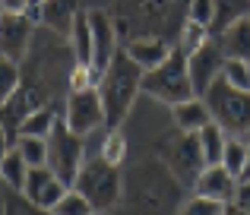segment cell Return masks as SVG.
<instances>
[{
    "instance_id": "6da1fadb",
    "label": "cell",
    "mask_w": 250,
    "mask_h": 215,
    "mask_svg": "<svg viewBox=\"0 0 250 215\" xmlns=\"http://www.w3.org/2000/svg\"><path fill=\"white\" fill-rule=\"evenodd\" d=\"M76 67L70 38H61L54 32L35 29L32 48L25 60L19 63V89L6 105H0V127L6 130L13 142L19 139V123L38 108L61 105V92H70V73Z\"/></svg>"
},
{
    "instance_id": "7a4b0ae2",
    "label": "cell",
    "mask_w": 250,
    "mask_h": 215,
    "mask_svg": "<svg viewBox=\"0 0 250 215\" xmlns=\"http://www.w3.org/2000/svg\"><path fill=\"white\" fill-rule=\"evenodd\" d=\"M108 13L121 44L136 38H165L174 44L190 16V0H114Z\"/></svg>"
},
{
    "instance_id": "3957f363",
    "label": "cell",
    "mask_w": 250,
    "mask_h": 215,
    "mask_svg": "<svg viewBox=\"0 0 250 215\" xmlns=\"http://www.w3.org/2000/svg\"><path fill=\"white\" fill-rule=\"evenodd\" d=\"M184 187L159 158H143L124 171V209L127 215H177Z\"/></svg>"
},
{
    "instance_id": "277c9868",
    "label": "cell",
    "mask_w": 250,
    "mask_h": 215,
    "mask_svg": "<svg viewBox=\"0 0 250 215\" xmlns=\"http://www.w3.org/2000/svg\"><path fill=\"white\" fill-rule=\"evenodd\" d=\"M143 73L146 70L130 60L124 48L117 51L111 67L102 73L95 89H98V98H102V108H104V127L108 130H121V123L127 120L136 95L143 92Z\"/></svg>"
},
{
    "instance_id": "5b68a950",
    "label": "cell",
    "mask_w": 250,
    "mask_h": 215,
    "mask_svg": "<svg viewBox=\"0 0 250 215\" xmlns=\"http://www.w3.org/2000/svg\"><path fill=\"white\" fill-rule=\"evenodd\" d=\"M155 158L181 180L184 190H193L200 174L206 171V158L200 149V136L187 130H168L155 139Z\"/></svg>"
},
{
    "instance_id": "8992f818",
    "label": "cell",
    "mask_w": 250,
    "mask_h": 215,
    "mask_svg": "<svg viewBox=\"0 0 250 215\" xmlns=\"http://www.w3.org/2000/svg\"><path fill=\"white\" fill-rule=\"evenodd\" d=\"M73 190H80L89 206L95 209V215L114 212L124 199V171L114 165H108L104 158H89L83 165L80 177H76Z\"/></svg>"
},
{
    "instance_id": "52a82bcc",
    "label": "cell",
    "mask_w": 250,
    "mask_h": 215,
    "mask_svg": "<svg viewBox=\"0 0 250 215\" xmlns=\"http://www.w3.org/2000/svg\"><path fill=\"white\" fill-rule=\"evenodd\" d=\"M203 101L212 114V123H219L225 136H244V139L250 136V92L228 86L219 76L203 95Z\"/></svg>"
},
{
    "instance_id": "ba28073f",
    "label": "cell",
    "mask_w": 250,
    "mask_h": 215,
    "mask_svg": "<svg viewBox=\"0 0 250 215\" xmlns=\"http://www.w3.org/2000/svg\"><path fill=\"white\" fill-rule=\"evenodd\" d=\"M143 92L152 98L165 101V105H181V101L193 98V82H190V70H187V57L181 51H171V57L165 63H159L155 70L143 73Z\"/></svg>"
},
{
    "instance_id": "9c48e42d",
    "label": "cell",
    "mask_w": 250,
    "mask_h": 215,
    "mask_svg": "<svg viewBox=\"0 0 250 215\" xmlns=\"http://www.w3.org/2000/svg\"><path fill=\"white\" fill-rule=\"evenodd\" d=\"M83 165H85V142H83V136H76L73 130L63 123V114H61L57 127L51 130V136H48V168L73 190Z\"/></svg>"
},
{
    "instance_id": "30bf717a",
    "label": "cell",
    "mask_w": 250,
    "mask_h": 215,
    "mask_svg": "<svg viewBox=\"0 0 250 215\" xmlns=\"http://www.w3.org/2000/svg\"><path fill=\"white\" fill-rule=\"evenodd\" d=\"M63 123L73 130L76 136H89L104 127V108L98 98V89H85V92H70L63 101Z\"/></svg>"
},
{
    "instance_id": "8fae6325",
    "label": "cell",
    "mask_w": 250,
    "mask_h": 215,
    "mask_svg": "<svg viewBox=\"0 0 250 215\" xmlns=\"http://www.w3.org/2000/svg\"><path fill=\"white\" fill-rule=\"evenodd\" d=\"M85 13H89V25H92V73H95V79H102V73L111 67L114 54L121 51V41H117L108 10H85Z\"/></svg>"
},
{
    "instance_id": "7c38bea8",
    "label": "cell",
    "mask_w": 250,
    "mask_h": 215,
    "mask_svg": "<svg viewBox=\"0 0 250 215\" xmlns=\"http://www.w3.org/2000/svg\"><path fill=\"white\" fill-rule=\"evenodd\" d=\"M32 38H35L32 16H6V13H0V57L22 63L32 48Z\"/></svg>"
},
{
    "instance_id": "4fadbf2b",
    "label": "cell",
    "mask_w": 250,
    "mask_h": 215,
    "mask_svg": "<svg viewBox=\"0 0 250 215\" xmlns=\"http://www.w3.org/2000/svg\"><path fill=\"white\" fill-rule=\"evenodd\" d=\"M222 67H225V54L215 44V38H209L196 54L187 57V70H190V82H193L196 98H203L209 92V86L222 76Z\"/></svg>"
},
{
    "instance_id": "5bb4252c",
    "label": "cell",
    "mask_w": 250,
    "mask_h": 215,
    "mask_svg": "<svg viewBox=\"0 0 250 215\" xmlns=\"http://www.w3.org/2000/svg\"><path fill=\"white\" fill-rule=\"evenodd\" d=\"M67 190H70V187L63 184V180L57 177V174L51 171L48 165H44V168H32V171H29V180H25L22 196L29 199L32 206L51 212V209H54V206L63 199V193H67Z\"/></svg>"
},
{
    "instance_id": "9a60e30c",
    "label": "cell",
    "mask_w": 250,
    "mask_h": 215,
    "mask_svg": "<svg viewBox=\"0 0 250 215\" xmlns=\"http://www.w3.org/2000/svg\"><path fill=\"white\" fill-rule=\"evenodd\" d=\"M80 0H44L38 10H32V19H35L42 29L54 32L61 38H70L73 32V22L80 16Z\"/></svg>"
},
{
    "instance_id": "2e32d148",
    "label": "cell",
    "mask_w": 250,
    "mask_h": 215,
    "mask_svg": "<svg viewBox=\"0 0 250 215\" xmlns=\"http://www.w3.org/2000/svg\"><path fill=\"white\" fill-rule=\"evenodd\" d=\"M196 196H206V199H215V203H234V193H238V177L228 174L222 165H209L206 171L200 174L193 187Z\"/></svg>"
},
{
    "instance_id": "e0dca14e",
    "label": "cell",
    "mask_w": 250,
    "mask_h": 215,
    "mask_svg": "<svg viewBox=\"0 0 250 215\" xmlns=\"http://www.w3.org/2000/svg\"><path fill=\"white\" fill-rule=\"evenodd\" d=\"M124 51H127V57L133 63H140L143 70H155L159 63H165L171 57V51H174V44L165 41V38H136V41L124 44Z\"/></svg>"
},
{
    "instance_id": "ac0fdd59",
    "label": "cell",
    "mask_w": 250,
    "mask_h": 215,
    "mask_svg": "<svg viewBox=\"0 0 250 215\" xmlns=\"http://www.w3.org/2000/svg\"><path fill=\"white\" fill-rule=\"evenodd\" d=\"M215 44L222 48L225 60H244L250 63V19H241L222 35H215Z\"/></svg>"
},
{
    "instance_id": "d6986e66",
    "label": "cell",
    "mask_w": 250,
    "mask_h": 215,
    "mask_svg": "<svg viewBox=\"0 0 250 215\" xmlns=\"http://www.w3.org/2000/svg\"><path fill=\"white\" fill-rule=\"evenodd\" d=\"M212 123V114H209L206 101L203 98H187L181 101V105H174V127L177 130H187V133H200L203 127H209Z\"/></svg>"
},
{
    "instance_id": "ffe728a7",
    "label": "cell",
    "mask_w": 250,
    "mask_h": 215,
    "mask_svg": "<svg viewBox=\"0 0 250 215\" xmlns=\"http://www.w3.org/2000/svg\"><path fill=\"white\" fill-rule=\"evenodd\" d=\"M61 114H63V105H48V108L32 111V114L19 123V136H42V139H48L51 130L61 120Z\"/></svg>"
},
{
    "instance_id": "44dd1931",
    "label": "cell",
    "mask_w": 250,
    "mask_h": 215,
    "mask_svg": "<svg viewBox=\"0 0 250 215\" xmlns=\"http://www.w3.org/2000/svg\"><path fill=\"white\" fill-rule=\"evenodd\" d=\"M215 3V22H212V38L222 35L225 29H231L241 19H250V0H212Z\"/></svg>"
},
{
    "instance_id": "7402d4cb",
    "label": "cell",
    "mask_w": 250,
    "mask_h": 215,
    "mask_svg": "<svg viewBox=\"0 0 250 215\" xmlns=\"http://www.w3.org/2000/svg\"><path fill=\"white\" fill-rule=\"evenodd\" d=\"M29 171H32V168L25 165V158L19 155V149L13 146L10 152H6L3 165H0V180L6 184V190L22 193V190H25V180H29Z\"/></svg>"
},
{
    "instance_id": "603a6c76",
    "label": "cell",
    "mask_w": 250,
    "mask_h": 215,
    "mask_svg": "<svg viewBox=\"0 0 250 215\" xmlns=\"http://www.w3.org/2000/svg\"><path fill=\"white\" fill-rule=\"evenodd\" d=\"M70 48H73L76 63L83 67H92V25H89V13H80L73 22V32H70Z\"/></svg>"
},
{
    "instance_id": "cb8c5ba5",
    "label": "cell",
    "mask_w": 250,
    "mask_h": 215,
    "mask_svg": "<svg viewBox=\"0 0 250 215\" xmlns=\"http://www.w3.org/2000/svg\"><path fill=\"white\" fill-rule=\"evenodd\" d=\"M200 149H203V158H206V168L209 165H222V152H225V130L219 127V123H209V127H203L200 133Z\"/></svg>"
},
{
    "instance_id": "d4e9b609",
    "label": "cell",
    "mask_w": 250,
    "mask_h": 215,
    "mask_svg": "<svg viewBox=\"0 0 250 215\" xmlns=\"http://www.w3.org/2000/svg\"><path fill=\"white\" fill-rule=\"evenodd\" d=\"M244 165H247V139L244 136H228L225 139V152H222V168L241 180Z\"/></svg>"
},
{
    "instance_id": "484cf974",
    "label": "cell",
    "mask_w": 250,
    "mask_h": 215,
    "mask_svg": "<svg viewBox=\"0 0 250 215\" xmlns=\"http://www.w3.org/2000/svg\"><path fill=\"white\" fill-rule=\"evenodd\" d=\"M209 38H212V32H209L206 25H196V22H190V19H187L184 29H181V35H177V41H174V48L181 51L184 57H190V54H196Z\"/></svg>"
},
{
    "instance_id": "4316f807",
    "label": "cell",
    "mask_w": 250,
    "mask_h": 215,
    "mask_svg": "<svg viewBox=\"0 0 250 215\" xmlns=\"http://www.w3.org/2000/svg\"><path fill=\"white\" fill-rule=\"evenodd\" d=\"M16 149H19V155L25 158L29 168H44L48 165V139H42V136H19Z\"/></svg>"
},
{
    "instance_id": "83f0119b",
    "label": "cell",
    "mask_w": 250,
    "mask_h": 215,
    "mask_svg": "<svg viewBox=\"0 0 250 215\" xmlns=\"http://www.w3.org/2000/svg\"><path fill=\"white\" fill-rule=\"evenodd\" d=\"M98 158H104L108 165L121 168L124 161H127V139H124L121 130H108V136H104L102 142V152H98Z\"/></svg>"
},
{
    "instance_id": "f1b7e54d",
    "label": "cell",
    "mask_w": 250,
    "mask_h": 215,
    "mask_svg": "<svg viewBox=\"0 0 250 215\" xmlns=\"http://www.w3.org/2000/svg\"><path fill=\"white\" fill-rule=\"evenodd\" d=\"M51 215H95V209L89 206V199H85L80 190H67L63 199L51 209Z\"/></svg>"
},
{
    "instance_id": "f546056e",
    "label": "cell",
    "mask_w": 250,
    "mask_h": 215,
    "mask_svg": "<svg viewBox=\"0 0 250 215\" xmlns=\"http://www.w3.org/2000/svg\"><path fill=\"white\" fill-rule=\"evenodd\" d=\"M16 89H19V63L0 57V105H6L16 95Z\"/></svg>"
},
{
    "instance_id": "4dcf8cb0",
    "label": "cell",
    "mask_w": 250,
    "mask_h": 215,
    "mask_svg": "<svg viewBox=\"0 0 250 215\" xmlns=\"http://www.w3.org/2000/svg\"><path fill=\"white\" fill-rule=\"evenodd\" d=\"M222 79H225L228 86H234V89L250 92V63H244V60H225V67H222Z\"/></svg>"
},
{
    "instance_id": "1f68e13d",
    "label": "cell",
    "mask_w": 250,
    "mask_h": 215,
    "mask_svg": "<svg viewBox=\"0 0 250 215\" xmlns=\"http://www.w3.org/2000/svg\"><path fill=\"white\" fill-rule=\"evenodd\" d=\"M3 215H51L38 206H32L22 193H13V190H3Z\"/></svg>"
},
{
    "instance_id": "d6a6232c",
    "label": "cell",
    "mask_w": 250,
    "mask_h": 215,
    "mask_svg": "<svg viewBox=\"0 0 250 215\" xmlns=\"http://www.w3.org/2000/svg\"><path fill=\"white\" fill-rule=\"evenodd\" d=\"M222 209H225V203H215V199H206V196H196L193 193V196L181 206L177 215H222Z\"/></svg>"
},
{
    "instance_id": "836d02e7",
    "label": "cell",
    "mask_w": 250,
    "mask_h": 215,
    "mask_svg": "<svg viewBox=\"0 0 250 215\" xmlns=\"http://www.w3.org/2000/svg\"><path fill=\"white\" fill-rule=\"evenodd\" d=\"M190 22L196 25H206V29H212L215 22V3L212 0H190Z\"/></svg>"
},
{
    "instance_id": "e575fe53",
    "label": "cell",
    "mask_w": 250,
    "mask_h": 215,
    "mask_svg": "<svg viewBox=\"0 0 250 215\" xmlns=\"http://www.w3.org/2000/svg\"><path fill=\"white\" fill-rule=\"evenodd\" d=\"M98 79L95 73H92V67H83V63H76L73 73H70V92H85V89H95Z\"/></svg>"
},
{
    "instance_id": "d590c367",
    "label": "cell",
    "mask_w": 250,
    "mask_h": 215,
    "mask_svg": "<svg viewBox=\"0 0 250 215\" xmlns=\"http://www.w3.org/2000/svg\"><path fill=\"white\" fill-rule=\"evenodd\" d=\"M32 0H0V13L6 16H29Z\"/></svg>"
},
{
    "instance_id": "8d00e7d4",
    "label": "cell",
    "mask_w": 250,
    "mask_h": 215,
    "mask_svg": "<svg viewBox=\"0 0 250 215\" xmlns=\"http://www.w3.org/2000/svg\"><path fill=\"white\" fill-rule=\"evenodd\" d=\"M234 203L247 206L250 203V180H238V193H234Z\"/></svg>"
},
{
    "instance_id": "74e56055",
    "label": "cell",
    "mask_w": 250,
    "mask_h": 215,
    "mask_svg": "<svg viewBox=\"0 0 250 215\" xmlns=\"http://www.w3.org/2000/svg\"><path fill=\"white\" fill-rule=\"evenodd\" d=\"M10 149H13V139L6 136V130L0 127V165H3V158H6V152H10Z\"/></svg>"
},
{
    "instance_id": "f35d334b",
    "label": "cell",
    "mask_w": 250,
    "mask_h": 215,
    "mask_svg": "<svg viewBox=\"0 0 250 215\" xmlns=\"http://www.w3.org/2000/svg\"><path fill=\"white\" fill-rule=\"evenodd\" d=\"M222 215H250L244 206H238V203H225V209H222Z\"/></svg>"
},
{
    "instance_id": "ab89813d",
    "label": "cell",
    "mask_w": 250,
    "mask_h": 215,
    "mask_svg": "<svg viewBox=\"0 0 250 215\" xmlns=\"http://www.w3.org/2000/svg\"><path fill=\"white\" fill-rule=\"evenodd\" d=\"M241 180H250V136H247V165H244V174H241Z\"/></svg>"
},
{
    "instance_id": "60d3db41",
    "label": "cell",
    "mask_w": 250,
    "mask_h": 215,
    "mask_svg": "<svg viewBox=\"0 0 250 215\" xmlns=\"http://www.w3.org/2000/svg\"><path fill=\"white\" fill-rule=\"evenodd\" d=\"M42 3H44V0H32V10H38ZM32 10H29V13H32Z\"/></svg>"
},
{
    "instance_id": "b9f144b4",
    "label": "cell",
    "mask_w": 250,
    "mask_h": 215,
    "mask_svg": "<svg viewBox=\"0 0 250 215\" xmlns=\"http://www.w3.org/2000/svg\"><path fill=\"white\" fill-rule=\"evenodd\" d=\"M244 209H247V212H250V203H247V206H244Z\"/></svg>"
}]
</instances>
